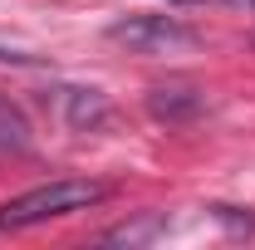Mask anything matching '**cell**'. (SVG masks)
Listing matches in <instances>:
<instances>
[{
    "label": "cell",
    "instance_id": "6da1fadb",
    "mask_svg": "<svg viewBox=\"0 0 255 250\" xmlns=\"http://www.w3.org/2000/svg\"><path fill=\"white\" fill-rule=\"evenodd\" d=\"M108 182H89V177H59V182H44L30 187L10 201H0V231H30L44 221L74 216V211H89L98 201H108Z\"/></svg>",
    "mask_w": 255,
    "mask_h": 250
},
{
    "label": "cell",
    "instance_id": "7a4b0ae2",
    "mask_svg": "<svg viewBox=\"0 0 255 250\" xmlns=\"http://www.w3.org/2000/svg\"><path fill=\"white\" fill-rule=\"evenodd\" d=\"M108 39L128 49V54H182V49H196L201 44V30H191L187 20L177 15H128V20H113L108 25Z\"/></svg>",
    "mask_w": 255,
    "mask_h": 250
},
{
    "label": "cell",
    "instance_id": "3957f363",
    "mask_svg": "<svg viewBox=\"0 0 255 250\" xmlns=\"http://www.w3.org/2000/svg\"><path fill=\"white\" fill-rule=\"evenodd\" d=\"M59 103H64V118L69 127H103L113 118V108H108V98L98 94V89H59Z\"/></svg>",
    "mask_w": 255,
    "mask_h": 250
},
{
    "label": "cell",
    "instance_id": "277c9868",
    "mask_svg": "<svg viewBox=\"0 0 255 250\" xmlns=\"http://www.w3.org/2000/svg\"><path fill=\"white\" fill-rule=\"evenodd\" d=\"M206 108V98L196 94V89H152L147 94V113L162 118V123H187Z\"/></svg>",
    "mask_w": 255,
    "mask_h": 250
},
{
    "label": "cell",
    "instance_id": "5b68a950",
    "mask_svg": "<svg viewBox=\"0 0 255 250\" xmlns=\"http://www.w3.org/2000/svg\"><path fill=\"white\" fill-rule=\"evenodd\" d=\"M30 142H34V132H30L25 108H20L10 94H0V147H10V152H30Z\"/></svg>",
    "mask_w": 255,
    "mask_h": 250
},
{
    "label": "cell",
    "instance_id": "8992f818",
    "mask_svg": "<svg viewBox=\"0 0 255 250\" xmlns=\"http://www.w3.org/2000/svg\"><path fill=\"white\" fill-rule=\"evenodd\" d=\"M142 236H157V221H147V226H118V231H108L103 241H142Z\"/></svg>",
    "mask_w": 255,
    "mask_h": 250
},
{
    "label": "cell",
    "instance_id": "52a82bcc",
    "mask_svg": "<svg viewBox=\"0 0 255 250\" xmlns=\"http://www.w3.org/2000/svg\"><path fill=\"white\" fill-rule=\"evenodd\" d=\"M167 5H226V10H246V15H255V0H167Z\"/></svg>",
    "mask_w": 255,
    "mask_h": 250
},
{
    "label": "cell",
    "instance_id": "ba28073f",
    "mask_svg": "<svg viewBox=\"0 0 255 250\" xmlns=\"http://www.w3.org/2000/svg\"><path fill=\"white\" fill-rule=\"evenodd\" d=\"M0 64H25V69H34V54H20V49H10V44H0Z\"/></svg>",
    "mask_w": 255,
    "mask_h": 250
}]
</instances>
